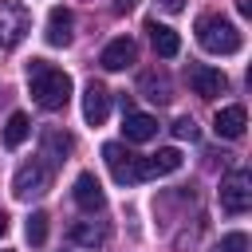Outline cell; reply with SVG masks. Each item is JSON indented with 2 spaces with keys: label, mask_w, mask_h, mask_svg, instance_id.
Wrapping results in <instances>:
<instances>
[{
  "label": "cell",
  "mask_w": 252,
  "mask_h": 252,
  "mask_svg": "<svg viewBox=\"0 0 252 252\" xmlns=\"http://www.w3.org/2000/svg\"><path fill=\"white\" fill-rule=\"evenodd\" d=\"M28 87H32L35 106H43V110H63L67 98H71V75L51 67L47 59H32L28 63Z\"/></svg>",
  "instance_id": "6da1fadb"
},
{
  "label": "cell",
  "mask_w": 252,
  "mask_h": 252,
  "mask_svg": "<svg viewBox=\"0 0 252 252\" xmlns=\"http://www.w3.org/2000/svg\"><path fill=\"white\" fill-rule=\"evenodd\" d=\"M197 43L209 51V55H236L240 51V28L224 16H201L197 20Z\"/></svg>",
  "instance_id": "7a4b0ae2"
},
{
  "label": "cell",
  "mask_w": 252,
  "mask_h": 252,
  "mask_svg": "<svg viewBox=\"0 0 252 252\" xmlns=\"http://www.w3.org/2000/svg\"><path fill=\"white\" fill-rule=\"evenodd\" d=\"M220 209L232 213V217H240V213L252 209V177L244 169L224 173V181H220Z\"/></svg>",
  "instance_id": "3957f363"
},
{
  "label": "cell",
  "mask_w": 252,
  "mask_h": 252,
  "mask_svg": "<svg viewBox=\"0 0 252 252\" xmlns=\"http://www.w3.org/2000/svg\"><path fill=\"white\" fill-rule=\"evenodd\" d=\"M28 28H32L28 8H24V4H16V0H0V51L16 47V43L24 39V32H28Z\"/></svg>",
  "instance_id": "277c9868"
},
{
  "label": "cell",
  "mask_w": 252,
  "mask_h": 252,
  "mask_svg": "<svg viewBox=\"0 0 252 252\" xmlns=\"http://www.w3.org/2000/svg\"><path fill=\"white\" fill-rule=\"evenodd\" d=\"M47 181H51V169L43 165V161H24L20 169H16V177H12V193L20 197V201H32V197H39L43 189H47Z\"/></svg>",
  "instance_id": "5b68a950"
},
{
  "label": "cell",
  "mask_w": 252,
  "mask_h": 252,
  "mask_svg": "<svg viewBox=\"0 0 252 252\" xmlns=\"http://www.w3.org/2000/svg\"><path fill=\"white\" fill-rule=\"evenodd\" d=\"M173 169H181V154L169 146V150H158V154H150V158H134V181H150V177H165V173H173Z\"/></svg>",
  "instance_id": "8992f818"
},
{
  "label": "cell",
  "mask_w": 252,
  "mask_h": 252,
  "mask_svg": "<svg viewBox=\"0 0 252 252\" xmlns=\"http://www.w3.org/2000/svg\"><path fill=\"white\" fill-rule=\"evenodd\" d=\"M189 87H193V94H201V98H217V94H224L228 79H224V71H217V67H209V63H193V67H189Z\"/></svg>",
  "instance_id": "52a82bcc"
},
{
  "label": "cell",
  "mask_w": 252,
  "mask_h": 252,
  "mask_svg": "<svg viewBox=\"0 0 252 252\" xmlns=\"http://www.w3.org/2000/svg\"><path fill=\"white\" fill-rule=\"evenodd\" d=\"M102 161H106V169H110V177H114L118 185H134V154H130L126 146L106 142V146H102Z\"/></svg>",
  "instance_id": "ba28073f"
},
{
  "label": "cell",
  "mask_w": 252,
  "mask_h": 252,
  "mask_svg": "<svg viewBox=\"0 0 252 252\" xmlns=\"http://www.w3.org/2000/svg\"><path fill=\"white\" fill-rule=\"evenodd\" d=\"M71 197H75V205H79L83 213H98V209L106 205V193H102V185H98V177H94V173H79V177H75Z\"/></svg>",
  "instance_id": "9c48e42d"
},
{
  "label": "cell",
  "mask_w": 252,
  "mask_h": 252,
  "mask_svg": "<svg viewBox=\"0 0 252 252\" xmlns=\"http://www.w3.org/2000/svg\"><path fill=\"white\" fill-rule=\"evenodd\" d=\"M106 114H110V91L102 83H87V91H83V118L91 126H102Z\"/></svg>",
  "instance_id": "30bf717a"
},
{
  "label": "cell",
  "mask_w": 252,
  "mask_h": 252,
  "mask_svg": "<svg viewBox=\"0 0 252 252\" xmlns=\"http://www.w3.org/2000/svg\"><path fill=\"white\" fill-rule=\"evenodd\" d=\"M134 55H138V43H134L130 35H118V39H110V43L102 47L98 63H102L106 71H122V67H130V63H134Z\"/></svg>",
  "instance_id": "8fae6325"
},
{
  "label": "cell",
  "mask_w": 252,
  "mask_h": 252,
  "mask_svg": "<svg viewBox=\"0 0 252 252\" xmlns=\"http://www.w3.org/2000/svg\"><path fill=\"white\" fill-rule=\"evenodd\" d=\"M244 126H248V110H244L240 102L220 106V110L213 114V130H217V138H240Z\"/></svg>",
  "instance_id": "7c38bea8"
},
{
  "label": "cell",
  "mask_w": 252,
  "mask_h": 252,
  "mask_svg": "<svg viewBox=\"0 0 252 252\" xmlns=\"http://www.w3.org/2000/svg\"><path fill=\"white\" fill-rule=\"evenodd\" d=\"M122 134H126V142H150L158 134V118L142 114V110H126L122 114Z\"/></svg>",
  "instance_id": "4fadbf2b"
},
{
  "label": "cell",
  "mask_w": 252,
  "mask_h": 252,
  "mask_svg": "<svg viewBox=\"0 0 252 252\" xmlns=\"http://www.w3.org/2000/svg\"><path fill=\"white\" fill-rule=\"evenodd\" d=\"M71 28H75L71 12H67V8H51V12H47V32H43V39H47L51 47H67V43H71Z\"/></svg>",
  "instance_id": "5bb4252c"
},
{
  "label": "cell",
  "mask_w": 252,
  "mask_h": 252,
  "mask_svg": "<svg viewBox=\"0 0 252 252\" xmlns=\"http://www.w3.org/2000/svg\"><path fill=\"white\" fill-rule=\"evenodd\" d=\"M146 32H150V43H154V51H158L161 59H173V55L181 51V39H177V32H173V28H165V24L150 20V24H146Z\"/></svg>",
  "instance_id": "9a60e30c"
},
{
  "label": "cell",
  "mask_w": 252,
  "mask_h": 252,
  "mask_svg": "<svg viewBox=\"0 0 252 252\" xmlns=\"http://www.w3.org/2000/svg\"><path fill=\"white\" fill-rule=\"evenodd\" d=\"M71 146H75V142H71V134L55 130V126H51V130H43V158H47V161H55V165H59V161H67Z\"/></svg>",
  "instance_id": "2e32d148"
},
{
  "label": "cell",
  "mask_w": 252,
  "mask_h": 252,
  "mask_svg": "<svg viewBox=\"0 0 252 252\" xmlns=\"http://www.w3.org/2000/svg\"><path fill=\"white\" fill-rule=\"evenodd\" d=\"M71 240L83 244V248H102L106 244V228L94 224V220H75L71 224Z\"/></svg>",
  "instance_id": "e0dca14e"
},
{
  "label": "cell",
  "mask_w": 252,
  "mask_h": 252,
  "mask_svg": "<svg viewBox=\"0 0 252 252\" xmlns=\"http://www.w3.org/2000/svg\"><path fill=\"white\" fill-rule=\"evenodd\" d=\"M28 134H32L28 114H24V110L8 114V126H4V146H8V150H16V146H24V142H28Z\"/></svg>",
  "instance_id": "ac0fdd59"
},
{
  "label": "cell",
  "mask_w": 252,
  "mask_h": 252,
  "mask_svg": "<svg viewBox=\"0 0 252 252\" xmlns=\"http://www.w3.org/2000/svg\"><path fill=\"white\" fill-rule=\"evenodd\" d=\"M142 91H146L150 102H165V98H169V83H165L161 75H154V71L142 75Z\"/></svg>",
  "instance_id": "d6986e66"
},
{
  "label": "cell",
  "mask_w": 252,
  "mask_h": 252,
  "mask_svg": "<svg viewBox=\"0 0 252 252\" xmlns=\"http://www.w3.org/2000/svg\"><path fill=\"white\" fill-rule=\"evenodd\" d=\"M24 232H28V240H32V244H43V240H47V217H43V213H32Z\"/></svg>",
  "instance_id": "ffe728a7"
},
{
  "label": "cell",
  "mask_w": 252,
  "mask_h": 252,
  "mask_svg": "<svg viewBox=\"0 0 252 252\" xmlns=\"http://www.w3.org/2000/svg\"><path fill=\"white\" fill-rule=\"evenodd\" d=\"M217 252H248V236L244 232H228V236H220Z\"/></svg>",
  "instance_id": "44dd1931"
},
{
  "label": "cell",
  "mask_w": 252,
  "mask_h": 252,
  "mask_svg": "<svg viewBox=\"0 0 252 252\" xmlns=\"http://www.w3.org/2000/svg\"><path fill=\"white\" fill-rule=\"evenodd\" d=\"M173 134L193 142V138H197V122H193V118H177V122H173Z\"/></svg>",
  "instance_id": "7402d4cb"
},
{
  "label": "cell",
  "mask_w": 252,
  "mask_h": 252,
  "mask_svg": "<svg viewBox=\"0 0 252 252\" xmlns=\"http://www.w3.org/2000/svg\"><path fill=\"white\" fill-rule=\"evenodd\" d=\"M138 8V0H114V12L118 16H126V12H134Z\"/></svg>",
  "instance_id": "603a6c76"
},
{
  "label": "cell",
  "mask_w": 252,
  "mask_h": 252,
  "mask_svg": "<svg viewBox=\"0 0 252 252\" xmlns=\"http://www.w3.org/2000/svg\"><path fill=\"white\" fill-rule=\"evenodd\" d=\"M158 4H161L165 12H181V8H185V0H158Z\"/></svg>",
  "instance_id": "cb8c5ba5"
},
{
  "label": "cell",
  "mask_w": 252,
  "mask_h": 252,
  "mask_svg": "<svg viewBox=\"0 0 252 252\" xmlns=\"http://www.w3.org/2000/svg\"><path fill=\"white\" fill-rule=\"evenodd\" d=\"M236 8H240V16H252V0H236Z\"/></svg>",
  "instance_id": "d4e9b609"
},
{
  "label": "cell",
  "mask_w": 252,
  "mask_h": 252,
  "mask_svg": "<svg viewBox=\"0 0 252 252\" xmlns=\"http://www.w3.org/2000/svg\"><path fill=\"white\" fill-rule=\"evenodd\" d=\"M4 232H8V217L0 213V236H4Z\"/></svg>",
  "instance_id": "484cf974"
}]
</instances>
